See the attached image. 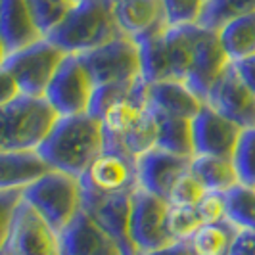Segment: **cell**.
<instances>
[{
    "label": "cell",
    "instance_id": "obj_1",
    "mask_svg": "<svg viewBox=\"0 0 255 255\" xmlns=\"http://www.w3.org/2000/svg\"><path fill=\"white\" fill-rule=\"evenodd\" d=\"M102 150L100 119L83 114L58 117L48 136L37 148V153L50 169L79 179Z\"/></svg>",
    "mask_w": 255,
    "mask_h": 255
},
{
    "label": "cell",
    "instance_id": "obj_2",
    "mask_svg": "<svg viewBox=\"0 0 255 255\" xmlns=\"http://www.w3.org/2000/svg\"><path fill=\"white\" fill-rule=\"evenodd\" d=\"M100 125L104 134V148L121 152L130 157L155 146V119L148 102V83H140L115 100L102 115Z\"/></svg>",
    "mask_w": 255,
    "mask_h": 255
},
{
    "label": "cell",
    "instance_id": "obj_3",
    "mask_svg": "<svg viewBox=\"0 0 255 255\" xmlns=\"http://www.w3.org/2000/svg\"><path fill=\"white\" fill-rule=\"evenodd\" d=\"M119 37L125 35L115 21L112 0H83L46 38L64 54L81 56Z\"/></svg>",
    "mask_w": 255,
    "mask_h": 255
},
{
    "label": "cell",
    "instance_id": "obj_4",
    "mask_svg": "<svg viewBox=\"0 0 255 255\" xmlns=\"http://www.w3.org/2000/svg\"><path fill=\"white\" fill-rule=\"evenodd\" d=\"M56 119L44 98L19 94L0 106V152H37Z\"/></svg>",
    "mask_w": 255,
    "mask_h": 255
},
{
    "label": "cell",
    "instance_id": "obj_5",
    "mask_svg": "<svg viewBox=\"0 0 255 255\" xmlns=\"http://www.w3.org/2000/svg\"><path fill=\"white\" fill-rule=\"evenodd\" d=\"M21 200L31 205L52 229L62 232L81 211L83 190L77 177L50 169L21 190Z\"/></svg>",
    "mask_w": 255,
    "mask_h": 255
},
{
    "label": "cell",
    "instance_id": "obj_6",
    "mask_svg": "<svg viewBox=\"0 0 255 255\" xmlns=\"http://www.w3.org/2000/svg\"><path fill=\"white\" fill-rule=\"evenodd\" d=\"M65 54L48 38H38L4 58L2 65L12 73L19 94L44 98L52 77L58 71Z\"/></svg>",
    "mask_w": 255,
    "mask_h": 255
},
{
    "label": "cell",
    "instance_id": "obj_7",
    "mask_svg": "<svg viewBox=\"0 0 255 255\" xmlns=\"http://www.w3.org/2000/svg\"><path fill=\"white\" fill-rule=\"evenodd\" d=\"M94 89V81L81 56L65 54L44 92V100L50 104L58 117L83 115L89 114Z\"/></svg>",
    "mask_w": 255,
    "mask_h": 255
},
{
    "label": "cell",
    "instance_id": "obj_8",
    "mask_svg": "<svg viewBox=\"0 0 255 255\" xmlns=\"http://www.w3.org/2000/svg\"><path fill=\"white\" fill-rule=\"evenodd\" d=\"M81 60L87 65L94 87L127 85L142 79L140 50L138 44L128 37H119L104 46L81 54Z\"/></svg>",
    "mask_w": 255,
    "mask_h": 255
},
{
    "label": "cell",
    "instance_id": "obj_9",
    "mask_svg": "<svg viewBox=\"0 0 255 255\" xmlns=\"http://www.w3.org/2000/svg\"><path fill=\"white\" fill-rule=\"evenodd\" d=\"M169 204L163 198L153 196L146 190H136L130 196V242L136 255L150 254L167 244L175 242L167 227Z\"/></svg>",
    "mask_w": 255,
    "mask_h": 255
},
{
    "label": "cell",
    "instance_id": "obj_10",
    "mask_svg": "<svg viewBox=\"0 0 255 255\" xmlns=\"http://www.w3.org/2000/svg\"><path fill=\"white\" fill-rule=\"evenodd\" d=\"M4 250L8 255H62L60 232L27 202L19 200L13 209Z\"/></svg>",
    "mask_w": 255,
    "mask_h": 255
},
{
    "label": "cell",
    "instance_id": "obj_11",
    "mask_svg": "<svg viewBox=\"0 0 255 255\" xmlns=\"http://www.w3.org/2000/svg\"><path fill=\"white\" fill-rule=\"evenodd\" d=\"M79 182L81 190L90 194H130L138 188L136 159L104 148L79 177Z\"/></svg>",
    "mask_w": 255,
    "mask_h": 255
},
{
    "label": "cell",
    "instance_id": "obj_12",
    "mask_svg": "<svg viewBox=\"0 0 255 255\" xmlns=\"http://www.w3.org/2000/svg\"><path fill=\"white\" fill-rule=\"evenodd\" d=\"M130 194H90L83 192L81 209L89 215L100 229L110 234L121 248L123 255H136L130 242Z\"/></svg>",
    "mask_w": 255,
    "mask_h": 255
},
{
    "label": "cell",
    "instance_id": "obj_13",
    "mask_svg": "<svg viewBox=\"0 0 255 255\" xmlns=\"http://www.w3.org/2000/svg\"><path fill=\"white\" fill-rule=\"evenodd\" d=\"M230 64L232 62L223 50L217 33L194 23V56L190 75L186 79L188 89L205 102L211 87Z\"/></svg>",
    "mask_w": 255,
    "mask_h": 255
},
{
    "label": "cell",
    "instance_id": "obj_14",
    "mask_svg": "<svg viewBox=\"0 0 255 255\" xmlns=\"http://www.w3.org/2000/svg\"><path fill=\"white\" fill-rule=\"evenodd\" d=\"M190 125L194 155H217L232 159L242 134V128L236 123L204 102L200 112L192 117Z\"/></svg>",
    "mask_w": 255,
    "mask_h": 255
},
{
    "label": "cell",
    "instance_id": "obj_15",
    "mask_svg": "<svg viewBox=\"0 0 255 255\" xmlns=\"http://www.w3.org/2000/svg\"><path fill=\"white\" fill-rule=\"evenodd\" d=\"M205 104L236 123L242 130L255 127V94L248 89L232 64L211 87Z\"/></svg>",
    "mask_w": 255,
    "mask_h": 255
},
{
    "label": "cell",
    "instance_id": "obj_16",
    "mask_svg": "<svg viewBox=\"0 0 255 255\" xmlns=\"http://www.w3.org/2000/svg\"><path fill=\"white\" fill-rule=\"evenodd\" d=\"M112 6L121 33L136 44L171 27L163 0H112Z\"/></svg>",
    "mask_w": 255,
    "mask_h": 255
},
{
    "label": "cell",
    "instance_id": "obj_17",
    "mask_svg": "<svg viewBox=\"0 0 255 255\" xmlns=\"http://www.w3.org/2000/svg\"><path fill=\"white\" fill-rule=\"evenodd\" d=\"M190 157L165 152L161 148H150L136 157V182L138 188L159 196L167 202L169 190L180 175L190 169Z\"/></svg>",
    "mask_w": 255,
    "mask_h": 255
},
{
    "label": "cell",
    "instance_id": "obj_18",
    "mask_svg": "<svg viewBox=\"0 0 255 255\" xmlns=\"http://www.w3.org/2000/svg\"><path fill=\"white\" fill-rule=\"evenodd\" d=\"M62 255H123L115 240L81 209L60 232Z\"/></svg>",
    "mask_w": 255,
    "mask_h": 255
},
{
    "label": "cell",
    "instance_id": "obj_19",
    "mask_svg": "<svg viewBox=\"0 0 255 255\" xmlns=\"http://www.w3.org/2000/svg\"><path fill=\"white\" fill-rule=\"evenodd\" d=\"M40 37L25 0H0V42L6 56L33 44Z\"/></svg>",
    "mask_w": 255,
    "mask_h": 255
},
{
    "label": "cell",
    "instance_id": "obj_20",
    "mask_svg": "<svg viewBox=\"0 0 255 255\" xmlns=\"http://www.w3.org/2000/svg\"><path fill=\"white\" fill-rule=\"evenodd\" d=\"M148 102L161 114L184 119H192L204 106V100L194 94L186 83L180 81L148 83Z\"/></svg>",
    "mask_w": 255,
    "mask_h": 255
},
{
    "label": "cell",
    "instance_id": "obj_21",
    "mask_svg": "<svg viewBox=\"0 0 255 255\" xmlns=\"http://www.w3.org/2000/svg\"><path fill=\"white\" fill-rule=\"evenodd\" d=\"M48 171L37 152H0V192L23 190Z\"/></svg>",
    "mask_w": 255,
    "mask_h": 255
},
{
    "label": "cell",
    "instance_id": "obj_22",
    "mask_svg": "<svg viewBox=\"0 0 255 255\" xmlns=\"http://www.w3.org/2000/svg\"><path fill=\"white\" fill-rule=\"evenodd\" d=\"M152 108V106H150ZM155 119V148L165 152L177 153L182 157H194V144H192V119L175 117V115L161 114L152 108Z\"/></svg>",
    "mask_w": 255,
    "mask_h": 255
},
{
    "label": "cell",
    "instance_id": "obj_23",
    "mask_svg": "<svg viewBox=\"0 0 255 255\" xmlns=\"http://www.w3.org/2000/svg\"><path fill=\"white\" fill-rule=\"evenodd\" d=\"M190 171L196 175V179L204 184L205 190L227 192L232 186L240 184L230 157L194 155L190 161Z\"/></svg>",
    "mask_w": 255,
    "mask_h": 255
},
{
    "label": "cell",
    "instance_id": "obj_24",
    "mask_svg": "<svg viewBox=\"0 0 255 255\" xmlns=\"http://www.w3.org/2000/svg\"><path fill=\"white\" fill-rule=\"evenodd\" d=\"M217 35L232 64L255 56V12L227 23Z\"/></svg>",
    "mask_w": 255,
    "mask_h": 255
},
{
    "label": "cell",
    "instance_id": "obj_25",
    "mask_svg": "<svg viewBox=\"0 0 255 255\" xmlns=\"http://www.w3.org/2000/svg\"><path fill=\"white\" fill-rule=\"evenodd\" d=\"M240 230L230 221L205 223L188 238L192 252L196 255H229L232 244Z\"/></svg>",
    "mask_w": 255,
    "mask_h": 255
},
{
    "label": "cell",
    "instance_id": "obj_26",
    "mask_svg": "<svg viewBox=\"0 0 255 255\" xmlns=\"http://www.w3.org/2000/svg\"><path fill=\"white\" fill-rule=\"evenodd\" d=\"M255 12V0H204L196 25L219 33L223 27Z\"/></svg>",
    "mask_w": 255,
    "mask_h": 255
},
{
    "label": "cell",
    "instance_id": "obj_27",
    "mask_svg": "<svg viewBox=\"0 0 255 255\" xmlns=\"http://www.w3.org/2000/svg\"><path fill=\"white\" fill-rule=\"evenodd\" d=\"M227 194V221L238 230H255V188L236 184Z\"/></svg>",
    "mask_w": 255,
    "mask_h": 255
},
{
    "label": "cell",
    "instance_id": "obj_28",
    "mask_svg": "<svg viewBox=\"0 0 255 255\" xmlns=\"http://www.w3.org/2000/svg\"><path fill=\"white\" fill-rule=\"evenodd\" d=\"M33 23L38 29L40 37H48L73 10L77 2L73 0H25Z\"/></svg>",
    "mask_w": 255,
    "mask_h": 255
},
{
    "label": "cell",
    "instance_id": "obj_29",
    "mask_svg": "<svg viewBox=\"0 0 255 255\" xmlns=\"http://www.w3.org/2000/svg\"><path fill=\"white\" fill-rule=\"evenodd\" d=\"M232 163L240 184L255 188V127L242 130L236 150L232 153Z\"/></svg>",
    "mask_w": 255,
    "mask_h": 255
},
{
    "label": "cell",
    "instance_id": "obj_30",
    "mask_svg": "<svg viewBox=\"0 0 255 255\" xmlns=\"http://www.w3.org/2000/svg\"><path fill=\"white\" fill-rule=\"evenodd\" d=\"M204 223L198 215L196 207L190 205H169L167 227L173 240H188Z\"/></svg>",
    "mask_w": 255,
    "mask_h": 255
},
{
    "label": "cell",
    "instance_id": "obj_31",
    "mask_svg": "<svg viewBox=\"0 0 255 255\" xmlns=\"http://www.w3.org/2000/svg\"><path fill=\"white\" fill-rule=\"evenodd\" d=\"M205 194L204 184L196 179V175L190 169L180 175L177 182L173 184V188L169 190L167 196V204L169 205H190L196 207V204L202 200V196Z\"/></svg>",
    "mask_w": 255,
    "mask_h": 255
},
{
    "label": "cell",
    "instance_id": "obj_32",
    "mask_svg": "<svg viewBox=\"0 0 255 255\" xmlns=\"http://www.w3.org/2000/svg\"><path fill=\"white\" fill-rule=\"evenodd\" d=\"M196 211L202 223H219L227 219V194L217 190H205L202 200L196 204Z\"/></svg>",
    "mask_w": 255,
    "mask_h": 255
},
{
    "label": "cell",
    "instance_id": "obj_33",
    "mask_svg": "<svg viewBox=\"0 0 255 255\" xmlns=\"http://www.w3.org/2000/svg\"><path fill=\"white\" fill-rule=\"evenodd\" d=\"M163 6L171 25H184V23H196L204 0H163Z\"/></svg>",
    "mask_w": 255,
    "mask_h": 255
},
{
    "label": "cell",
    "instance_id": "obj_34",
    "mask_svg": "<svg viewBox=\"0 0 255 255\" xmlns=\"http://www.w3.org/2000/svg\"><path fill=\"white\" fill-rule=\"evenodd\" d=\"M21 200V190H8L0 192V250L4 248L8 230H10V223H12V215L15 205Z\"/></svg>",
    "mask_w": 255,
    "mask_h": 255
},
{
    "label": "cell",
    "instance_id": "obj_35",
    "mask_svg": "<svg viewBox=\"0 0 255 255\" xmlns=\"http://www.w3.org/2000/svg\"><path fill=\"white\" fill-rule=\"evenodd\" d=\"M19 96V89L13 81L12 73L0 64V106L12 102Z\"/></svg>",
    "mask_w": 255,
    "mask_h": 255
},
{
    "label": "cell",
    "instance_id": "obj_36",
    "mask_svg": "<svg viewBox=\"0 0 255 255\" xmlns=\"http://www.w3.org/2000/svg\"><path fill=\"white\" fill-rule=\"evenodd\" d=\"M229 255H255V230H240Z\"/></svg>",
    "mask_w": 255,
    "mask_h": 255
},
{
    "label": "cell",
    "instance_id": "obj_37",
    "mask_svg": "<svg viewBox=\"0 0 255 255\" xmlns=\"http://www.w3.org/2000/svg\"><path fill=\"white\" fill-rule=\"evenodd\" d=\"M234 65V69L238 71V75L242 77V81L248 85V89L252 90L255 94V56L252 58H246L242 62H236Z\"/></svg>",
    "mask_w": 255,
    "mask_h": 255
},
{
    "label": "cell",
    "instance_id": "obj_38",
    "mask_svg": "<svg viewBox=\"0 0 255 255\" xmlns=\"http://www.w3.org/2000/svg\"><path fill=\"white\" fill-rule=\"evenodd\" d=\"M140 255H196L192 252L190 242L188 240H175V242L167 244L163 248L150 252V254H140Z\"/></svg>",
    "mask_w": 255,
    "mask_h": 255
},
{
    "label": "cell",
    "instance_id": "obj_39",
    "mask_svg": "<svg viewBox=\"0 0 255 255\" xmlns=\"http://www.w3.org/2000/svg\"><path fill=\"white\" fill-rule=\"evenodd\" d=\"M4 58H6V52H4V46H2V42H0V64L4 62Z\"/></svg>",
    "mask_w": 255,
    "mask_h": 255
},
{
    "label": "cell",
    "instance_id": "obj_40",
    "mask_svg": "<svg viewBox=\"0 0 255 255\" xmlns=\"http://www.w3.org/2000/svg\"><path fill=\"white\" fill-rule=\"evenodd\" d=\"M0 255H8V254H6V250H4V248L0 250Z\"/></svg>",
    "mask_w": 255,
    "mask_h": 255
},
{
    "label": "cell",
    "instance_id": "obj_41",
    "mask_svg": "<svg viewBox=\"0 0 255 255\" xmlns=\"http://www.w3.org/2000/svg\"><path fill=\"white\" fill-rule=\"evenodd\" d=\"M73 2H83V0H73Z\"/></svg>",
    "mask_w": 255,
    "mask_h": 255
}]
</instances>
